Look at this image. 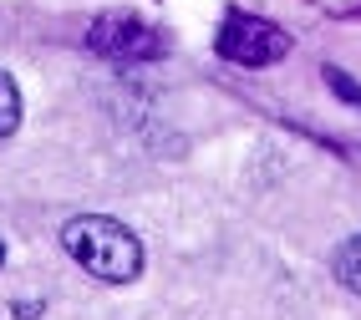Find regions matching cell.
Listing matches in <instances>:
<instances>
[{"instance_id": "1", "label": "cell", "mask_w": 361, "mask_h": 320, "mask_svg": "<svg viewBox=\"0 0 361 320\" xmlns=\"http://www.w3.org/2000/svg\"><path fill=\"white\" fill-rule=\"evenodd\" d=\"M61 250L71 264L102 285H133L142 275V239L107 214H77L61 224Z\"/></svg>"}, {"instance_id": "2", "label": "cell", "mask_w": 361, "mask_h": 320, "mask_svg": "<svg viewBox=\"0 0 361 320\" xmlns=\"http://www.w3.org/2000/svg\"><path fill=\"white\" fill-rule=\"evenodd\" d=\"M214 51L234 66H275L290 56V36H285L275 20L264 16H250V11H229L224 26H219V41H214Z\"/></svg>"}, {"instance_id": "3", "label": "cell", "mask_w": 361, "mask_h": 320, "mask_svg": "<svg viewBox=\"0 0 361 320\" xmlns=\"http://www.w3.org/2000/svg\"><path fill=\"white\" fill-rule=\"evenodd\" d=\"M87 51H97L107 61H158L168 51V41L158 26H148L142 16L133 11H107L92 20V31H87Z\"/></svg>"}, {"instance_id": "4", "label": "cell", "mask_w": 361, "mask_h": 320, "mask_svg": "<svg viewBox=\"0 0 361 320\" xmlns=\"http://www.w3.org/2000/svg\"><path fill=\"white\" fill-rule=\"evenodd\" d=\"M336 280H341L356 300H361V234L356 239H346L341 250H336Z\"/></svg>"}, {"instance_id": "5", "label": "cell", "mask_w": 361, "mask_h": 320, "mask_svg": "<svg viewBox=\"0 0 361 320\" xmlns=\"http://www.w3.org/2000/svg\"><path fill=\"white\" fill-rule=\"evenodd\" d=\"M20 128V87L11 71H0V142Z\"/></svg>"}, {"instance_id": "6", "label": "cell", "mask_w": 361, "mask_h": 320, "mask_svg": "<svg viewBox=\"0 0 361 320\" xmlns=\"http://www.w3.org/2000/svg\"><path fill=\"white\" fill-rule=\"evenodd\" d=\"M326 82H331V92L341 97V102H351V107H361V82H351L346 71H336V66H326Z\"/></svg>"}, {"instance_id": "7", "label": "cell", "mask_w": 361, "mask_h": 320, "mask_svg": "<svg viewBox=\"0 0 361 320\" xmlns=\"http://www.w3.org/2000/svg\"><path fill=\"white\" fill-rule=\"evenodd\" d=\"M0 264H6V239H0Z\"/></svg>"}]
</instances>
